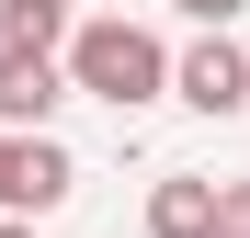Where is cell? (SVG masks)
I'll use <instances>...</instances> for the list:
<instances>
[{
	"instance_id": "obj_1",
	"label": "cell",
	"mask_w": 250,
	"mask_h": 238,
	"mask_svg": "<svg viewBox=\"0 0 250 238\" xmlns=\"http://www.w3.org/2000/svg\"><path fill=\"white\" fill-rule=\"evenodd\" d=\"M68 91H91V102H114V113H137V102L171 91V57H159V34H148V23H125V12L68 23Z\"/></svg>"
},
{
	"instance_id": "obj_2",
	"label": "cell",
	"mask_w": 250,
	"mask_h": 238,
	"mask_svg": "<svg viewBox=\"0 0 250 238\" xmlns=\"http://www.w3.org/2000/svg\"><path fill=\"white\" fill-rule=\"evenodd\" d=\"M80 193V159L34 125V136H0V216H57Z\"/></svg>"
},
{
	"instance_id": "obj_3",
	"label": "cell",
	"mask_w": 250,
	"mask_h": 238,
	"mask_svg": "<svg viewBox=\"0 0 250 238\" xmlns=\"http://www.w3.org/2000/svg\"><path fill=\"white\" fill-rule=\"evenodd\" d=\"M57 102H68V57H57V46H0V125L34 136Z\"/></svg>"
},
{
	"instance_id": "obj_4",
	"label": "cell",
	"mask_w": 250,
	"mask_h": 238,
	"mask_svg": "<svg viewBox=\"0 0 250 238\" xmlns=\"http://www.w3.org/2000/svg\"><path fill=\"white\" fill-rule=\"evenodd\" d=\"M171 91L193 113H250V46H228V34H205L193 57H171Z\"/></svg>"
},
{
	"instance_id": "obj_5",
	"label": "cell",
	"mask_w": 250,
	"mask_h": 238,
	"mask_svg": "<svg viewBox=\"0 0 250 238\" xmlns=\"http://www.w3.org/2000/svg\"><path fill=\"white\" fill-rule=\"evenodd\" d=\"M148 238H216V182H159L148 193Z\"/></svg>"
},
{
	"instance_id": "obj_6",
	"label": "cell",
	"mask_w": 250,
	"mask_h": 238,
	"mask_svg": "<svg viewBox=\"0 0 250 238\" xmlns=\"http://www.w3.org/2000/svg\"><path fill=\"white\" fill-rule=\"evenodd\" d=\"M0 46H68V0H0Z\"/></svg>"
},
{
	"instance_id": "obj_7",
	"label": "cell",
	"mask_w": 250,
	"mask_h": 238,
	"mask_svg": "<svg viewBox=\"0 0 250 238\" xmlns=\"http://www.w3.org/2000/svg\"><path fill=\"white\" fill-rule=\"evenodd\" d=\"M216 238H250V182H216Z\"/></svg>"
},
{
	"instance_id": "obj_8",
	"label": "cell",
	"mask_w": 250,
	"mask_h": 238,
	"mask_svg": "<svg viewBox=\"0 0 250 238\" xmlns=\"http://www.w3.org/2000/svg\"><path fill=\"white\" fill-rule=\"evenodd\" d=\"M171 12H182V23H205V34H228V23L250 12V0H171Z\"/></svg>"
},
{
	"instance_id": "obj_9",
	"label": "cell",
	"mask_w": 250,
	"mask_h": 238,
	"mask_svg": "<svg viewBox=\"0 0 250 238\" xmlns=\"http://www.w3.org/2000/svg\"><path fill=\"white\" fill-rule=\"evenodd\" d=\"M0 238H34V216H0Z\"/></svg>"
}]
</instances>
